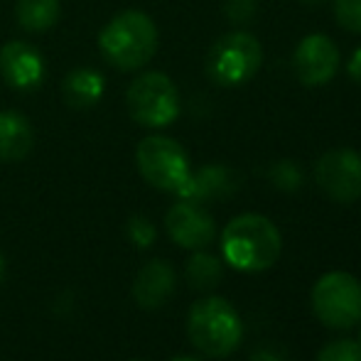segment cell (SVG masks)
<instances>
[{
	"label": "cell",
	"mask_w": 361,
	"mask_h": 361,
	"mask_svg": "<svg viewBox=\"0 0 361 361\" xmlns=\"http://www.w3.org/2000/svg\"><path fill=\"white\" fill-rule=\"evenodd\" d=\"M283 236L263 214H241L221 231V253L238 273H263L281 258Z\"/></svg>",
	"instance_id": "6da1fadb"
},
{
	"label": "cell",
	"mask_w": 361,
	"mask_h": 361,
	"mask_svg": "<svg viewBox=\"0 0 361 361\" xmlns=\"http://www.w3.org/2000/svg\"><path fill=\"white\" fill-rule=\"evenodd\" d=\"M160 35L150 15L140 10H123L106 23L99 32V49L111 67L135 72L145 67L157 52Z\"/></svg>",
	"instance_id": "7a4b0ae2"
},
{
	"label": "cell",
	"mask_w": 361,
	"mask_h": 361,
	"mask_svg": "<svg viewBox=\"0 0 361 361\" xmlns=\"http://www.w3.org/2000/svg\"><path fill=\"white\" fill-rule=\"evenodd\" d=\"M187 337L204 357L224 359L241 344L243 322L228 300L209 295L192 305L187 317Z\"/></svg>",
	"instance_id": "3957f363"
},
{
	"label": "cell",
	"mask_w": 361,
	"mask_h": 361,
	"mask_svg": "<svg viewBox=\"0 0 361 361\" xmlns=\"http://www.w3.org/2000/svg\"><path fill=\"white\" fill-rule=\"evenodd\" d=\"M263 64V47L251 32H226L207 54V76L216 86H241L251 81Z\"/></svg>",
	"instance_id": "277c9868"
},
{
	"label": "cell",
	"mask_w": 361,
	"mask_h": 361,
	"mask_svg": "<svg viewBox=\"0 0 361 361\" xmlns=\"http://www.w3.org/2000/svg\"><path fill=\"white\" fill-rule=\"evenodd\" d=\"M128 114L145 128H165L180 116V91L162 72H145L126 91Z\"/></svg>",
	"instance_id": "5b68a950"
},
{
	"label": "cell",
	"mask_w": 361,
	"mask_h": 361,
	"mask_svg": "<svg viewBox=\"0 0 361 361\" xmlns=\"http://www.w3.org/2000/svg\"><path fill=\"white\" fill-rule=\"evenodd\" d=\"M312 310L329 329H352L361 322V283L347 271H329L314 283Z\"/></svg>",
	"instance_id": "8992f818"
},
{
	"label": "cell",
	"mask_w": 361,
	"mask_h": 361,
	"mask_svg": "<svg viewBox=\"0 0 361 361\" xmlns=\"http://www.w3.org/2000/svg\"><path fill=\"white\" fill-rule=\"evenodd\" d=\"M135 165L147 185L162 192H180L190 177V157L177 140L167 135H147L135 147Z\"/></svg>",
	"instance_id": "52a82bcc"
},
{
	"label": "cell",
	"mask_w": 361,
	"mask_h": 361,
	"mask_svg": "<svg viewBox=\"0 0 361 361\" xmlns=\"http://www.w3.org/2000/svg\"><path fill=\"white\" fill-rule=\"evenodd\" d=\"M317 187L339 204L361 200V155L352 147H337L324 152L314 165Z\"/></svg>",
	"instance_id": "ba28073f"
},
{
	"label": "cell",
	"mask_w": 361,
	"mask_h": 361,
	"mask_svg": "<svg viewBox=\"0 0 361 361\" xmlns=\"http://www.w3.org/2000/svg\"><path fill=\"white\" fill-rule=\"evenodd\" d=\"M339 49L327 35H307L300 39L293 54V69L300 84L305 86H324L339 72Z\"/></svg>",
	"instance_id": "9c48e42d"
},
{
	"label": "cell",
	"mask_w": 361,
	"mask_h": 361,
	"mask_svg": "<svg viewBox=\"0 0 361 361\" xmlns=\"http://www.w3.org/2000/svg\"><path fill=\"white\" fill-rule=\"evenodd\" d=\"M165 228L170 233V238L182 248L190 251H202L207 248L216 236L214 219L207 209H202L197 202L182 200L167 212L165 216Z\"/></svg>",
	"instance_id": "30bf717a"
},
{
	"label": "cell",
	"mask_w": 361,
	"mask_h": 361,
	"mask_svg": "<svg viewBox=\"0 0 361 361\" xmlns=\"http://www.w3.org/2000/svg\"><path fill=\"white\" fill-rule=\"evenodd\" d=\"M0 76L15 91H35L44 81V57L23 39H10L0 49Z\"/></svg>",
	"instance_id": "8fae6325"
},
{
	"label": "cell",
	"mask_w": 361,
	"mask_h": 361,
	"mask_svg": "<svg viewBox=\"0 0 361 361\" xmlns=\"http://www.w3.org/2000/svg\"><path fill=\"white\" fill-rule=\"evenodd\" d=\"M175 268L172 263L155 258L147 261L133 281V298L143 310H160L175 293Z\"/></svg>",
	"instance_id": "7c38bea8"
},
{
	"label": "cell",
	"mask_w": 361,
	"mask_h": 361,
	"mask_svg": "<svg viewBox=\"0 0 361 361\" xmlns=\"http://www.w3.org/2000/svg\"><path fill=\"white\" fill-rule=\"evenodd\" d=\"M236 190V175L228 167L221 165H207L197 172H190L185 187L177 195L182 200L190 202H209V200H221V197L231 195Z\"/></svg>",
	"instance_id": "4fadbf2b"
},
{
	"label": "cell",
	"mask_w": 361,
	"mask_h": 361,
	"mask_svg": "<svg viewBox=\"0 0 361 361\" xmlns=\"http://www.w3.org/2000/svg\"><path fill=\"white\" fill-rule=\"evenodd\" d=\"M35 145V130L18 111H0V160L20 162Z\"/></svg>",
	"instance_id": "5bb4252c"
},
{
	"label": "cell",
	"mask_w": 361,
	"mask_h": 361,
	"mask_svg": "<svg viewBox=\"0 0 361 361\" xmlns=\"http://www.w3.org/2000/svg\"><path fill=\"white\" fill-rule=\"evenodd\" d=\"M62 96L72 109H91L104 96V74L91 67H76L62 81Z\"/></svg>",
	"instance_id": "9a60e30c"
},
{
	"label": "cell",
	"mask_w": 361,
	"mask_h": 361,
	"mask_svg": "<svg viewBox=\"0 0 361 361\" xmlns=\"http://www.w3.org/2000/svg\"><path fill=\"white\" fill-rule=\"evenodd\" d=\"M62 15L59 0H18L15 5V18L18 25L27 32H44L54 27Z\"/></svg>",
	"instance_id": "2e32d148"
},
{
	"label": "cell",
	"mask_w": 361,
	"mask_h": 361,
	"mask_svg": "<svg viewBox=\"0 0 361 361\" xmlns=\"http://www.w3.org/2000/svg\"><path fill=\"white\" fill-rule=\"evenodd\" d=\"M185 276H187V283L190 288L195 290H212L219 286L224 276V266L216 256L212 253H204V251H195V256L187 261V268H185Z\"/></svg>",
	"instance_id": "e0dca14e"
},
{
	"label": "cell",
	"mask_w": 361,
	"mask_h": 361,
	"mask_svg": "<svg viewBox=\"0 0 361 361\" xmlns=\"http://www.w3.org/2000/svg\"><path fill=\"white\" fill-rule=\"evenodd\" d=\"M317 361H361V344L354 339H337L319 349Z\"/></svg>",
	"instance_id": "ac0fdd59"
},
{
	"label": "cell",
	"mask_w": 361,
	"mask_h": 361,
	"mask_svg": "<svg viewBox=\"0 0 361 361\" xmlns=\"http://www.w3.org/2000/svg\"><path fill=\"white\" fill-rule=\"evenodd\" d=\"M271 182L283 192H295L302 185V172L293 160H281L271 167Z\"/></svg>",
	"instance_id": "d6986e66"
},
{
	"label": "cell",
	"mask_w": 361,
	"mask_h": 361,
	"mask_svg": "<svg viewBox=\"0 0 361 361\" xmlns=\"http://www.w3.org/2000/svg\"><path fill=\"white\" fill-rule=\"evenodd\" d=\"M334 18L344 30L361 35V0H334Z\"/></svg>",
	"instance_id": "ffe728a7"
},
{
	"label": "cell",
	"mask_w": 361,
	"mask_h": 361,
	"mask_svg": "<svg viewBox=\"0 0 361 361\" xmlns=\"http://www.w3.org/2000/svg\"><path fill=\"white\" fill-rule=\"evenodd\" d=\"M128 236H130V241H133L135 246L145 248V246H150V243L155 241V226H152L150 219L133 216L128 221Z\"/></svg>",
	"instance_id": "44dd1931"
},
{
	"label": "cell",
	"mask_w": 361,
	"mask_h": 361,
	"mask_svg": "<svg viewBox=\"0 0 361 361\" xmlns=\"http://www.w3.org/2000/svg\"><path fill=\"white\" fill-rule=\"evenodd\" d=\"M258 3L256 0H226L224 3V15H226L231 23H248V20L256 15Z\"/></svg>",
	"instance_id": "7402d4cb"
},
{
	"label": "cell",
	"mask_w": 361,
	"mask_h": 361,
	"mask_svg": "<svg viewBox=\"0 0 361 361\" xmlns=\"http://www.w3.org/2000/svg\"><path fill=\"white\" fill-rule=\"evenodd\" d=\"M251 361H290V359H286V354L276 352V349L263 347V349H256V352H253Z\"/></svg>",
	"instance_id": "603a6c76"
},
{
	"label": "cell",
	"mask_w": 361,
	"mask_h": 361,
	"mask_svg": "<svg viewBox=\"0 0 361 361\" xmlns=\"http://www.w3.org/2000/svg\"><path fill=\"white\" fill-rule=\"evenodd\" d=\"M349 76H352L357 84H361V47L359 49H354V54H352V59H349Z\"/></svg>",
	"instance_id": "cb8c5ba5"
},
{
	"label": "cell",
	"mask_w": 361,
	"mask_h": 361,
	"mask_svg": "<svg viewBox=\"0 0 361 361\" xmlns=\"http://www.w3.org/2000/svg\"><path fill=\"white\" fill-rule=\"evenodd\" d=\"M3 278H5V256L0 253V283H3Z\"/></svg>",
	"instance_id": "d4e9b609"
},
{
	"label": "cell",
	"mask_w": 361,
	"mask_h": 361,
	"mask_svg": "<svg viewBox=\"0 0 361 361\" xmlns=\"http://www.w3.org/2000/svg\"><path fill=\"white\" fill-rule=\"evenodd\" d=\"M170 361H202V359H195V357H177V359H170Z\"/></svg>",
	"instance_id": "484cf974"
},
{
	"label": "cell",
	"mask_w": 361,
	"mask_h": 361,
	"mask_svg": "<svg viewBox=\"0 0 361 361\" xmlns=\"http://www.w3.org/2000/svg\"><path fill=\"white\" fill-rule=\"evenodd\" d=\"M305 3H322V0H305Z\"/></svg>",
	"instance_id": "4316f807"
}]
</instances>
